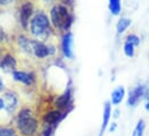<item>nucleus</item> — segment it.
Instances as JSON below:
<instances>
[{
    "label": "nucleus",
    "mask_w": 149,
    "mask_h": 136,
    "mask_svg": "<svg viewBox=\"0 0 149 136\" xmlns=\"http://www.w3.org/2000/svg\"><path fill=\"white\" fill-rule=\"evenodd\" d=\"M0 136H21L14 125H1Z\"/></svg>",
    "instance_id": "obj_18"
},
{
    "label": "nucleus",
    "mask_w": 149,
    "mask_h": 136,
    "mask_svg": "<svg viewBox=\"0 0 149 136\" xmlns=\"http://www.w3.org/2000/svg\"><path fill=\"white\" fill-rule=\"evenodd\" d=\"M108 8L113 16H119L121 13V0H108Z\"/></svg>",
    "instance_id": "obj_17"
},
{
    "label": "nucleus",
    "mask_w": 149,
    "mask_h": 136,
    "mask_svg": "<svg viewBox=\"0 0 149 136\" xmlns=\"http://www.w3.org/2000/svg\"><path fill=\"white\" fill-rule=\"evenodd\" d=\"M112 117V105L110 102H107L104 104V108H103V120H102V125L100 128V133L98 136H103L105 130L108 129L109 125H110V120Z\"/></svg>",
    "instance_id": "obj_14"
},
{
    "label": "nucleus",
    "mask_w": 149,
    "mask_h": 136,
    "mask_svg": "<svg viewBox=\"0 0 149 136\" xmlns=\"http://www.w3.org/2000/svg\"><path fill=\"white\" fill-rule=\"evenodd\" d=\"M2 98L5 102V112L8 117L15 115L17 110L20 108V99L15 91L13 90H6L2 94Z\"/></svg>",
    "instance_id": "obj_10"
},
{
    "label": "nucleus",
    "mask_w": 149,
    "mask_h": 136,
    "mask_svg": "<svg viewBox=\"0 0 149 136\" xmlns=\"http://www.w3.org/2000/svg\"><path fill=\"white\" fill-rule=\"evenodd\" d=\"M17 66H19L17 57L14 53H12L10 51H6L0 59L1 71L6 73V74H12L13 71H15L17 69Z\"/></svg>",
    "instance_id": "obj_12"
},
{
    "label": "nucleus",
    "mask_w": 149,
    "mask_h": 136,
    "mask_svg": "<svg viewBox=\"0 0 149 136\" xmlns=\"http://www.w3.org/2000/svg\"><path fill=\"white\" fill-rule=\"evenodd\" d=\"M5 91V84H3V81L1 78V75H0V92H3Z\"/></svg>",
    "instance_id": "obj_28"
},
{
    "label": "nucleus",
    "mask_w": 149,
    "mask_h": 136,
    "mask_svg": "<svg viewBox=\"0 0 149 136\" xmlns=\"http://www.w3.org/2000/svg\"><path fill=\"white\" fill-rule=\"evenodd\" d=\"M35 13V3L34 0H21L19 3L17 15H19V24L21 26L23 31H28L29 22Z\"/></svg>",
    "instance_id": "obj_6"
},
{
    "label": "nucleus",
    "mask_w": 149,
    "mask_h": 136,
    "mask_svg": "<svg viewBox=\"0 0 149 136\" xmlns=\"http://www.w3.org/2000/svg\"><path fill=\"white\" fill-rule=\"evenodd\" d=\"M108 128H109V132H110V133H113V132L117 129V124H116V122H112V124L109 125Z\"/></svg>",
    "instance_id": "obj_24"
},
{
    "label": "nucleus",
    "mask_w": 149,
    "mask_h": 136,
    "mask_svg": "<svg viewBox=\"0 0 149 136\" xmlns=\"http://www.w3.org/2000/svg\"><path fill=\"white\" fill-rule=\"evenodd\" d=\"M12 78L19 84H22L24 87H34L37 82V75L33 70H23V69H16L12 73Z\"/></svg>",
    "instance_id": "obj_9"
},
{
    "label": "nucleus",
    "mask_w": 149,
    "mask_h": 136,
    "mask_svg": "<svg viewBox=\"0 0 149 136\" xmlns=\"http://www.w3.org/2000/svg\"><path fill=\"white\" fill-rule=\"evenodd\" d=\"M30 37L38 39L40 42H50L52 36L56 34L50 16L46 13V10L42 7H38L35 9V13L29 22L28 31Z\"/></svg>",
    "instance_id": "obj_1"
},
{
    "label": "nucleus",
    "mask_w": 149,
    "mask_h": 136,
    "mask_svg": "<svg viewBox=\"0 0 149 136\" xmlns=\"http://www.w3.org/2000/svg\"><path fill=\"white\" fill-rule=\"evenodd\" d=\"M73 43H74V39H73V33L72 31H67V33L61 35L60 50H61L63 57L65 59H68V60H73L74 59Z\"/></svg>",
    "instance_id": "obj_13"
},
{
    "label": "nucleus",
    "mask_w": 149,
    "mask_h": 136,
    "mask_svg": "<svg viewBox=\"0 0 149 136\" xmlns=\"http://www.w3.org/2000/svg\"><path fill=\"white\" fill-rule=\"evenodd\" d=\"M42 2H44L45 5H47V6H52L54 2H57V0H40Z\"/></svg>",
    "instance_id": "obj_25"
},
{
    "label": "nucleus",
    "mask_w": 149,
    "mask_h": 136,
    "mask_svg": "<svg viewBox=\"0 0 149 136\" xmlns=\"http://www.w3.org/2000/svg\"><path fill=\"white\" fill-rule=\"evenodd\" d=\"M49 16L56 34L61 36L67 31H71V28L74 23L73 8L57 1L50 7Z\"/></svg>",
    "instance_id": "obj_3"
},
{
    "label": "nucleus",
    "mask_w": 149,
    "mask_h": 136,
    "mask_svg": "<svg viewBox=\"0 0 149 136\" xmlns=\"http://www.w3.org/2000/svg\"><path fill=\"white\" fill-rule=\"evenodd\" d=\"M125 40H128V42H131L132 44H134L136 47L140 45V43H141V39H140V37L138 36L136 34H128L126 37H125Z\"/></svg>",
    "instance_id": "obj_21"
},
{
    "label": "nucleus",
    "mask_w": 149,
    "mask_h": 136,
    "mask_svg": "<svg viewBox=\"0 0 149 136\" xmlns=\"http://www.w3.org/2000/svg\"><path fill=\"white\" fill-rule=\"evenodd\" d=\"M119 113H120L119 108H116L114 111H112V117H113L114 119H117V118H119Z\"/></svg>",
    "instance_id": "obj_26"
},
{
    "label": "nucleus",
    "mask_w": 149,
    "mask_h": 136,
    "mask_svg": "<svg viewBox=\"0 0 149 136\" xmlns=\"http://www.w3.org/2000/svg\"><path fill=\"white\" fill-rule=\"evenodd\" d=\"M58 1L61 2V3H64V5H66V6H68V7H71V8H73L74 0H58Z\"/></svg>",
    "instance_id": "obj_23"
},
{
    "label": "nucleus",
    "mask_w": 149,
    "mask_h": 136,
    "mask_svg": "<svg viewBox=\"0 0 149 136\" xmlns=\"http://www.w3.org/2000/svg\"><path fill=\"white\" fill-rule=\"evenodd\" d=\"M15 0H0V7H7L10 6L12 3H14Z\"/></svg>",
    "instance_id": "obj_22"
},
{
    "label": "nucleus",
    "mask_w": 149,
    "mask_h": 136,
    "mask_svg": "<svg viewBox=\"0 0 149 136\" xmlns=\"http://www.w3.org/2000/svg\"><path fill=\"white\" fill-rule=\"evenodd\" d=\"M132 26V20L130 17H126V16H123L118 20L117 24H116V31L117 35H123L130 27Z\"/></svg>",
    "instance_id": "obj_16"
},
{
    "label": "nucleus",
    "mask_w": 149,
    "mask_h": 136,
    "mask_svg": "<svg viewBox=\"0 0 149 136\" xmlns=\"http://www.w3.org/2000/svg\"><path fill=\"white\" fill-rule=\"evenodd\" d=\"M135 49H136V46H135L134 44H132L131 42L124 39L123 51H124V54H125L127 58H133V57L135 56Z\"/></svg>",
    "instance_id": "obj_19"
},
{
    "label": "nucleus",
    "mask_w": 149,
    "mask_h": 136,
    "mask_svg": "<svg viewBox=\"0 0 149 136\" xmlns=\"http://www.w3.org/2000/svg\"><path fill=\"white\" fill-rule=\"evenodd\" d=\"M52 107L58 108L60 111L65 112H71L74 107L73 105V84L72 81L67 84L66 89L60 94L54 97V101L52 102Z\"/></svg>",
    "instance_id": "obj_5"
},
{
    "label": "nucleus",
    "mask_w": 149,
    "mask_h": 136,
    "mask_svg": "<svg viewBox=\"0 0 149 136\" xmlns=\"http://www.w3.org/2000/svg\"><path fill=\"white\" fill-rule=\"evenodd\" d=\"M149 97V87L146 84H138L133 87L127 95V106L128 107H136L139 103L142 101H146Z\"/></svg>",
    "instance_id": "obj_7"
},
{
    "label": "nucleus",
    "mask_w": 149,
    "mask_h": 136,
    "mask_svg": "<svg viewBox=\"0 0 149 136\" xmlns=\"http://www.w3.org/2000/svg\"><path fill=\"white\" fill-rule=\"evenodd\" d=\"M145 110L149 113V97L145 101Z\"/></svg>",
    "instance_id": "obj_29"
},
{
    "label": "nucleus",
    "mask_w": 149,
    "mask_h": 136,
    "mask_svg": "<svg viewBox=\"0 0 149 136\" xmlns=\"http://www.w3.org/2000/svg\"><path fill=\"white\" fill-rule=\"evenodd\" d=\"M33 40H34V38L27 34H19L14 39L16 49L29 59H34V56H33Z\"/></svg>",
    "instance_id": "obj_11"
},
{
    "label": "nucleus",
    "mask_w": 149,
    "mask_h": 136,
    "mask_svg": "<svg viewBox=\"0 0 149 136\" xmlns=\"http://www.w3.org/2000/svg\"><path fill=\"white\" fill-rule=\"evenodd\" d=\"M14 126L21 136H38L42 122L30 106H22L14 117Z\"/></svg>",
    "instance_id": "obj_2"
},
{
    "label": "nucleus",
    "mask_w": 149,
    "mask_h": 136,
    "mask_svg": "<svg viewBox=\"0 0 149 136\" xmlns=\"http://www.w3.org/2000/svg\"><path fill=\"white\" fill-rule=\"evenodd\" d=\"M1 111H5V102L2 97H0V112Z\"/></svg>",
    "instance_id": "obj_27"
},
{
    "label": "nucleus",
    "mask_w": 149,
    "mask_h": 136,
    "mask_svg": "<svg viewBox=\"0 0 149 136\" xmlns=\"http://www.w3.org/2000/svg\"><path fill=\"white\" fill-rule=\"evenodd\" d=\"M68 113H70V112H65V111H60V110H58V108L51 107V108L46 110L43 114H40L39 119H40V122H42V124L51 125V126L58 127L59 124L68 115Z\"/></svg>",
    "instance_id": "obj_8"
},
{
    "label": "nucleus",
    "mask_w": 149,
    "mask_h": 136,
    "mask_svg": "<svg viewBox=\"0 0 149 136\" xmlns=\"http://www.w3.org/2000/svg\"><path fill=\"white\" fill-rule=\"evenodd\" d=\"M57 54V46L51 42H40L38 39L33 40V56L36 60H46L53 58Z\"/></svg>",
    "instance_id": "obj_4"
},
{
    "label": "nucleus",
    "mask_w": 149,
    "mask_h": 136,
    "mask_svg": "<svg viewBox=\"0 0 149 136\" xmlns=\"http://www.w3.org/2000/svg\"><path fill=\"white\" fill-rule=\"evenodd\" d=\"M126 96V90L124 87H117L113 91L111 92V98H110V103L113 106H118L120 103L124 101Z\"/></svg>",
    "instance_id": "obj_15"
},
{
    "label": "nucleus",
    "mask_w": 149,
    "mask_h": 136,
    "mask_svg": "<svg viewBox=\"0 0 149 136\" xmlns=\"http://www.w3.org/2000/svg\"><path fill=\"white\" fill-rule=\"evenodd\" d=\"M145 130H146V121L141 118L138 120V122L133 129L132 136H145Z\"/></svg>",
    "instance_id": "obj_20"
}]
</instances>
